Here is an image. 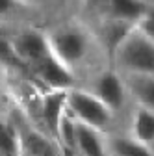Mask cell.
<instances>
[{"mask_svg":"<svg viewBox=\"0 0 154 156\" xmlns=\"http://www.w3.org/2000/svg\"><path fill=\"white\" fill-rule=\"evenodd\" d=\"M65 108L74 121L87 125L95 130H106L113 121V110L108 108L93 91L84 89H67L65 91Z\"/></svg>","mask_w":154,"mask_h":156,"instance_id":"obj_3","label":"cell"},{"mask_svg":"<svg viewBox=\"0 0 154 156\" xmlns=\"http://www.w3.org/2000/svg\"><path fill=\"white\" fill-rule=\"evenodd\" d=\"M11 47L17 56V60L24 63L26 67H33L43 58L52 52L47 34L39 30H23L11 39Z\"/></svg>","mask_w":154,"mask_h":156,"instance_id":"obj_4","label":"cell"},{"mask_svg":"<svg viewBox=\"0 0 154 156\" xmlns=\"http://www.w3.org/2000/svg\"><path fill=\"white\" fill-rule=\"evenodd\" d=\"M93 93L99 99L111 108L113 112H119L124 106V101L128 97V89H126V82L124 78L117 73V71H104L95 78V89Z\"/></svg>","mask_w":154,"mask_h":156,"instance_id":"obj_5","label":"cell"},{"mask_svg":"<svg viewBox=\"0 0 154 156\" xmlns=\"http://www.w3.org/2000/svg\"><path fill=\"white\" fill-rule=\"evenodd\" d=\"M106 19L121 24L134 26L149 9L145 0H104Z\"/></svg>","mask_w":154,"mask_h":156,"instance_id":"obj_6","label":"cell"},{"mask_svg":"<svg viewBox=\"0 0 154 156\" xmlns=\"http://www.w3.org/2000/svg\"><path fill=\"white\" fill-rule=\"evenodd\" d=\"M23 4H26L28 8H32V6H39V4H43V2H47V0H21Z\"/></svg>","mask_w":154,"mask_h":156,"instance_id":"obj_15","label":"cell"},{"mask_svg":"<svg viewBox=\"0 0 154 156\" xmlns=\"http://www.w3.org/2000/svg\"><path fill=\"white\" fill-rule=\"evenodd\" d=\"M47 37L54 54L71 71H74L87 60L91 50V35L84 26L67 23L61 26H56L52 32L47 34Z\"/></svg>","mask_w":154,"mask_h":156,"instance_id":"obj_1","label":"cell"},{"mask_svg":"<svg viewBox=\"0 0 154 156\" xmlns=\"http://www.w3.org/2000/svg\"><path fill=\"white\" fill-rule=\"evenodd\" d=\"M130 136L149 147H154V110L138 106L130 121Z\"/></svg>","mask_w":154,"mask_h":156,"instance_id":"obj_9","label":"cell"},{"mask_svg":"<svg viewBox=\"0 0 154 156\" xmlns=\"http://www.w3.org/2000/svg\"><path fill=\"white\" fill-rule=\"evenodd\" d=\"M0 156H23L21 132L6 121H0Z\"/></svg>","mask_w":154,"mask_h":156,"instance_id":"obj_12","label":"cell"},{"mask_svg":"<svg viewBox=\"0 0 154 156\" xmlns=\"http://www.w3.org/2000/svg\"><path fill=\"white\" fill-rule=\"evenodd\" d=\"M28 6L23 4L21 0H0V21H6V19L17 15L19 11L26 9Z\"/></svg>","mask_w":154,"mask_h":156,"instance_id":"obj_14","label":"cell"},{"mask_svg":"<svg viewBox=\"0 0 154 156\" xmlns=\"http://www.w3.org/2000/svg\"><path fill=\"white\" fill-rule=\"evenodd\" d=\"M4 91V80H2V74H0V95H2Z\"/></svg>","mask_w":154,"mask_h":156,"instance_id":"obj_16","label":"cell"},{"mask_svg":"<svg viewBox=\"0 0 154 156\" xmlns=\"http://www.w3.org/2000/svg\"><path fill=\"white\" fill-rule=\"evenodd\" d=\"M108 151L110 156H154L152 147L124 136H113L108 141Z\"/></svg>","mask_w":154,"mask_h":156,"instance_id":"obj_10","label":"cell"},{"mask_svg":"<svg viewBox=\"0 0 154 156\" xmlns=\"http://www.w3.org/2000/svg\"><path fill=\"white\" fill-rule=\"evenodd\" d=\"M128 95L138 106L154 110V73H138L124 76Z\"/></svg>","mask_w":154,"mask_h":156,"instance_id":"obj_8","label":"cell"},{"mask_svg":"<svg viewBox=\"0 0 154 156\" xmlns=\"http://www.w3.org/2000/svg\"><path fill=\"white\" fill-rule=\"evenodd\" d=\"M113 58L124 74L154 73V43L143 37L134 26L113 47Z\"/></svg>","mask_w":154,"mask_h":156,"instance_id":"obj_2","label":"cell"},{"mask_svg":"<svg viewBox=\"0 0 154 156\" xmlns=\"http://www.w3.org/2000/svg\"><path fill=\"white\" fill-rule=\"evenodd\" d=\"M134 28H136L143 37H147L150 43H154V9L149 8V9L141 15L139 21L134 24Z\"/></svg>","mask_w":154,"mask_h":156,"instance_id":"obj_13","label":"cell"},{"mask_svg":"<svg viewBox=\"0 0 154 156\" xmlns=\"http://www.w3.org/2000/svg\"><path fill=\"white\" fill-rule=\"evenodd\" d=\"M74 149L82 156H110L108 143L102 140L100 130H95L78 121L74 130Z\"/></svg>","mask_w":154,"mask_h":156,"instance_id":"obj_7","label":"cell"},{"mask_svg":"<svg viewBox=\"0 0 154 156\" xmlns=\"http://www.w3.org/2000/svg\"><path fill=\"white\" fill-rule=\"evenodd\" d=\"M21 141H23V154H28V156H56V145L39 132H28L26 136L21 134Z\"/></svg>","mask_w":154,"mask_h":156,"instance_id":"obj_11","label":"cell"}]
</instances>
